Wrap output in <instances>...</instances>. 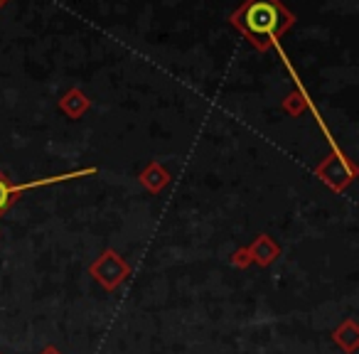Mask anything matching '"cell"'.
Segmentation results:
<instances>
[{"label": "cell", "instance_id": "obj_1", "mask_svg": "<svg viewBox=\"0 0 359 354\" xmlns=\"http://www.w3.org/2000/svg\"><path fill=\"white\" fill-rule=\"evenodd\" d=\"M278 18L280 13L273 0H251L244 13L236 15V22L249 37H269L278 27Z\"/></svg>", "mask_w": 359, "mask_h": 354}, {"label": "cell", "instance_id": "obj_2", "mask_svg": "<svg viewBox=\"0 0 359 354\" xmlns=\"http://www.w3.org/2000/svg\"><path fill=\"white\" fill-rule=\"evenodd\" d=\"M89 275L106 290L114 293L121 283L130 275V266L126 264V259L114 249H106L99 254V259L89 266Z\"/></svg>", "mask_w": 359, "mask_h": 354}, {"label": "cell", "instance_id": "obj_3", "mask_svg": "<svg viewBox=\"0 0 359 354\" xmlns=\"http://www.w3.org/2000/svg\"><path fill=\"white\" fill-rule=\"evenodd\" d=\"M246 256H249V261H254V264H259V266H271L280 256V249L273 244L271 236L261 234L259 239L246 249Z\"/></svg>", "mask_w": 359, "mask_h": 354}, {"label": "cell", "instance_id": "obj_4", "mask_svg": "<svg viewBox=\"0 0 359 354\" xmlns=\"http://www.w3.org/2000/svg\"><path fill=\"white\" fill-rule=\"evenodd\" d=\"M332 339L344 354H354L359 347V327L354 320H344L337 329L332 332Z\"/></svg>", "mask_w": 359, "mask_h": 354}, {"label": "cell", "instance_id": "obj_5", "mask_svg": "<svg viewBox=\"0 0 359 354\" xmlns=\"http://www.w3.org/2000/svg\"><path fill=\"white\" fill-rule=\"evenodd\" d=\"M140 182H143L145 187H148L150 192H158L160 187H165L170 182V177H168V172H165L160 165H150L148 170H145L143 175H140Z\"/></svg>", "mask_w": 359, "mask_h": 354}, {"label": "cell", "instance_id": "obj_6", "mask_svg": "<svg viewBox=\"0 0 359 354\" xmlns=\"http://www.w3.org/2000/svg\"><path fill=\"white\" fill-rule=\"evenodd\" d=\"M86 106H89V101H86V96H81L79 91H72L67 99H62V109L67 111L69 116H79L81 111H86Z\"/></svg>", "mask_w": 359, "mask_h": 354}, {"label": "cell", "instance_id": "obj_7", "mask_svg": "<svg viewBox=\"0 0 359 354\" xmlns=\"http://www.w3.org/2000/svg\"><path fill=\"white\" fill-rule=\"evenodd\" d=\"M15 200H18V197H15V192H13V185L6 180V177H3V175H0V217L11 210Z\"/></svg>", "mask_w": 359, "mask_h": 354}, {"label": "cell", "instance_id": "obj_8", "mask_svg": "<svg viewBox=\"0 0 359 354\" xmlns=\"http://www.w3.org/2000/svg\"><path fill=\"white\" fill-rule=\"evenodd\" d=\"M40 354H62V352H60V349L55 347V344H50V347H45V349H42Z\"/></svg>", "mask_w": 359, "mask_h": 354}, {"label": "cell", "instance_id": "obj_9", "mask_svg": "<svg viewBox=\"0 0 359 354\" xmlns=\"http://www.w3.org/2000/svg\"><path fill=\"white\" fill-rule=\"evenodd\" d=\"M3 3H6V0H0V6H3Z\"/></svg>", "mask_w": 359, "mask_h": 354}, {"label": "cell", "instance_id": "obj_10", "mask_svg": "<svg viewBox=\"0 0 359 354\" xmlns=\"http://www.w3.org/2000/svg\"><path fill=\"white\" fill-rule=\"evenodd\" d=\"M0 354H3V352H0Z\"/></svg>", "mask_w": 359, "mask_h": 354}]
</instances>
